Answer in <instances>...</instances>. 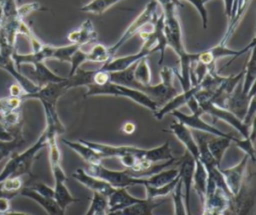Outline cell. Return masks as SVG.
<instances>
[{
	"instance_id": "ba28073f",
	"label": "cell",
	"mask_w": 256,
	"mask_h": 215,
	"mask_svg": "<svg viewBox=\"0 0 256 215\" xmlns=\"http://www.w3.org/2000/svg\"><path fill=\"white\" fill-rule=\"evenodd\" d=\"M78 141L88 145L91 147L98 155L104 159V158H110V157H117L120 158L124 155L132 154L138 157L141 160L147 161L146 156H147V151L148 149H142L138 148L135 146L131 145H120V146H114V145H108V144H103V143H98V142H92V141H87L84 139H79ZM148 162V161H147Z\"/></svg>"
},
{
	"instance_id": "2e32d148",
	"label": "cell",
	"mask_w": 256,
	"mask_h": 215,
	"mask_svg": "<svg viewBox=\"0 0 256 215\" xmlns=\"http://www.w3.org/2000/svg\"><path fill=\"white\" fill-rule=\"evenodd\" d=\"M164 131L171 132L184 145V147L186 148V151L192 156L194 160L199 159L198 145L192 135L191 130L188 127H186L184 124L178 121H173L170 124L169 129Z\"/></svg>"
},
{
	"instance_id": "7bdbcfd3",
	"label": "cell",
	"mask_w": 256,
	"mask_h": 215,
	"mask_svg": "<svg viewBox=\"0 0 256 215\" xmlns=\"http://www.w3.org/2000/svg\"><path fill=\"white\" fill-rule=\"evenodd\" d=\"M37 10H43V8L41 7L40 3H38V2L28 3V4H24V5H21V6L17 7L18 16L20 18H22V19H24L30 13H32L34 11H37Z\"/></svg>"
},
{
	"instance_id": "7dc6e473",
	"label": "cell",
	"mask_w": 256,
	"mask_h": 215,
	"mask_svg": "<svg viewBox=\"0 0 256 215\" xmlns=\"http://www.w3.org/2000/svg\"><path fill=\"white\" fill-rule=\"evenodd\" d=\"M135 129H136V126L132 122H126L122 126V131L126 134H132L135 131Z\"/></svg>"
},
{
	"instance_id": "8fae6325",
	"label": "cell",
	"mask_w": 256,
	"mask_h": 215,
	"mask_svg": "<svg viewBox=\"0 0 256 215\" xmlns=\"http://www.w3.org/2000/svg\"><path fill=\"white\" fill-rule=\"evenodd\" d=\"M249 160H250L249 157L245 155L243 159L239 163H237L235 166L229 167L226 169L219 168V171L223 176L224 182L233 197L237 196L241 190Z\"/></svg>"
},
{
	"instance_id": "cb8c5ba5",
	"label": "cell",
	"mask_w": 256,
	"mask_h": 215,
	"mask_svg": "<svg viewBox=\"0 0 256 215\" xmlns=\"http://www.w3.org/2000/svg\"><path fill=\"white\" fill-rule=\"evenodd\" d=\"M62 142L66 146H68L70 149L75 151L88 164V166L101 164L102 158L98 155V153H96L88 145H86L80 141H70V140L64 139V138H62Z\"/></svg>"
},
{
	"instance_id": "4316f807",
	"label": "cell",
	"mask_w": 256,
	"mask_h": 215,
	"mask_svg": "<svg viewBox=\"0 0 256 215\" xmlns=\"http://www.w3.org/2000/svg\"><path fill=\"white\" fill-rule=\"evenodd\" d=\"M256 79V62H255V47L250 51V56L244 65V75L242 79V92L247 94L255 85Z\"/></svg>"
},
{
	"instance_id": "f1b7e54d",
	"label": "cell",
	"mask_w": 256,
	"mask_h": 215,
	"mask_svg": "<svg viewBox=\"0 0 256 215\" xmlns=\"http://www.w3.org/2000/svg\"><path fill=\"white\" fill-rule=\"evenodd\" d=\"M179 175V169H166L161 170L146 178L147 184L151 187H160L173 181Z\"/></svg>"
},
{
	"instance_id": "e0dca14e",
	"label": "cell",
	"mask_w": 256,
	"mask_h": 215,
	"mask_svg": "<svg viewBox=\"0 0 256 215\" xmlns=\"http://www.w3.org/2000/svg\"><path fill=\"white\" fill-rule=\"evenodd\" d=\"M73 178L76 179L79 183L83 184L86 188L92 190L93 192H97L107 198V196L114 190V188L105 182L102 179L94 177L86 172L83 168H77L73 174Z\"/></svg>"
},
{
	"instance_id": "ab89813d",
	"label": "cell",
	"mask_w": 256,
	"mask_h": 215,
	"mask_svg": "<svg viewBox=\"0 0 256 215\" xmlns=\"http://www.w3.org/2000/svg\"><path fill=\"white\" fill-rule=\"evenodd\" d=\"M86 57H87V52H84L81 48L77 49L73 53L71 60L69 62L71 64V68H70V72H69L68 76H72L80 68L81 64H83L84 62L87 61Z\"/></svg>"
},
{
	"instance_id": "484cf974",
	"label": "cell",
	"mask_w": 256,
	"mask_h": 215,
	"mask_svg": "<svg viewBox=\"0 0 256 215\" xmlns=\"http://www.w3.org/2000/svg\"><path fill=\"white\" fill-rule=\"evenodd\" d=\"M238 138L231 136V137H217L215 136L214 138L208 139L207 140V146L208 149L213 156V158L216 160L218 164H220L225 151L228 149L230 144L232 142H236Z\"/></svg>"
},
{
	"instance_id": "b9f144b4",
	"label": "cell",
	"mask_w": 256,
	"mask_h": 215,
	"mask_svg": "<svg viewBox=\"0 0 256 215\" xmlns=\"http://www.w3.org/2000/svg\"><path fill=\"white\" fill-rule=\"evenodd\" d=\"M22 132V126L15 129L11 130L8 127L4 125V123L0 120V141H11L15 138L16 135Z\"/></svg>"
},
{
	"instance_id": "d4e9b609",
	"label": "cell",
	"mask_w": 256,
	"mask_h": 215,
	"mask_svg": "<svg viewBox=\"0 0 256 215\" xmlns=\"http://www.w3.org/2000/svg\"><path fill=\"white\" fill-rule=\"evenodd\" d=\"M194 163L195 165H194V172H193L192 188L198 194L201 203H203L205 199V194H206L208 174L204 165L201 163L199 159L194 160Z\"/></svg>"
},
{
	"instance_id": "f6af8a7d",
	"label": "cell",
	"mask_w": 256,
	"mask_h": 215,
	"mask_svg": "<svg viewBox=\"0 0 256 215\" xmlns=\"http://www.w3.org/2000/svg\"><path fill=\"white\" fill-rule=\"evenodd\" d=\"M14 198L13 196H0V214H4L10 211L11 205H10V200Z\"/></svg>"
},
{
	"instance_id": "bcb514c9",
	"label": "cell",
	"mask_w": 256,
	"mask_h": 215,
	"mask_svg": "<svg viewBox=\"0 0 256 215\" xmlns=\"http://www.w3.org/2000/svg\"><path fill=\"white\" fill-rule=\"evenodd\" d=\"M24 94H25L24 90L22 89V87L18 83H13V84L10 85V87H9V96L21 98Z\"/></svg>"
},
{
	"instance_id": "83f0119b",
	"label": "cell",
	"mask_w": 256,
	"mask_h": 215,
	"mask_svg": "<svg viewBox=\"0 0 256 215\" xmlns=\"http://www.w3.org/2000/svg\"><path fill=\"white\" fill-rule=\"evenodd\" d=\"M53 188H54L53 199L63 211H65L70 204L80 201V199L75 198L70 194L67 186L65 185V182H55V185Z\"/></svg>"
},
{
	"instance_id": "8d00e7d4",
	"label": "cell",
	"mask_w": 256,
	"mask_h": 215,
	"mask_svg": "<svg viewBox=\"0 0 256 215\" xmlns=\"http://www.w3.org/2000/svg\"><path fill=\"white\" fill-rule=\"evenodd\" d=\"M80 47L81 46L76 44H71L67 46H54L51 59H56L63 62H70L73 53Z\"/></svg>"
},
{
	"instance_id": "836d02e7",
	"label": "cell",
	"mask_w": 256,
	"mask_h": 215,
	"mask_svg": "<svg viewBox=\"0 0 256 215\" xmlns=\"http://www.w3.org/2000/svg\"><path fill=\"white\" fill-rule=\"evenodd\" d=\"M107 198L97 192H93L91 204L85 215H102L107 214Z\"/></svg>"
},
{
	"instance_id": "4dcf8cb0",
	"label": "cell",
	"mask_w": 256,
	"mask_h": 215,
	"mask_svg": "<svg viewBox=\"0 0 256 215\" xmlns=\"http://www.w3.org/2000/svg\"><path fill=\"white\" fill-rule=\"evenodd\" d=\"M179 179H180V175H178L170 183L160 186V187H151L149 185H144V187L146 189V199H157V198L164 197L168 194H171V192L175 188L176 184L178 183Z\"/></svg>"
},
{
	"instance_id": "9a60e30c",
	"label": "cell",
	"mask_w": 256,
	"mask_h": 215,
	"mask_svg": "<svg viewBox=\"0 0 256 215\" xmlns=\"http://www.w3.org/2000/svg\"><path fill=\"white\" fill-rule=\"evenodd\" d=\"M0 68L5 70L15 79L16 83H18L22 87L25 94L34 93L39 89V87L31 79H29L17 69L12 59V54L0 52Z\"/></svg>"
},
{
	"instance_id": "ffe728a7",
	"label": "cell",
	"mask_w": 256,
	"mask_h": 215,
	"mask_svg": "<svg viewBox=\"0 0 256 215\" xmlns=\"http://www.w3.org/2000/svg\"><path fill=\"white\" fill-rule=\"evenodd\" d=\"M97 31L94 28L90 19H86L77 29L68 33L67 38L71 44L82 46L84 44L93 42L97 39Z\"/></svg>"
},
{
	"instance_id": "f546056e",
	"label": "cell",
	"mask_w": 256,
	"mask_h": 215,
	"mask_svg": "<svg viewBox=\"0 0 256 215\" xmlns=\"http://www.w3.org/2000/svg\"><path fill=\"white\" fill-rule=\"evenodd\" d=\"M133 77L135 81L141 85L147 86L151 84V71L147 62V57L140 59L135 64Z\"/></svg>"
},
{
	"instance_id": "7a4b0ae2",
	"label": "cell",
	"mask_w": 256,
	"mask_h": 215,
	"mask_svg": "<svg viewBox=\"0 0 256 215\" xmlns=\"http://www.w3.org/2000/svg\"><path fill=\"white\" fill-rule=\"evenodd\" d=\"M46 146L47 137L45 131H43L37 141L28 149L21 153H12L9 160L0 172V183L8 178L21 177L23 175H32V165L38 153Z\"/></svg>"
},
{
	"instance_id": "ee69618b",
	"label": "cell",
	"mask_w": 256,
	"mask_h": 215,
	"mask_svg": "<svg viewBox=\"0 0 256 215\" xmlns=\"http://www.w3.org/2000/svg\"><path fill=\"white\" fill-rule=\"evenodd\" d=\"M189 3H191L196 10L199 12L201 19H202V24H203V28L206 29L207 28V24H208V12L205 8V4L203 3L202 0H186Z\"/></svg>"
},
{
	"instance_id": "52a82bcc",
	"label": "cell",
	"mask_w": 256,
	"mask_h": 215,
	"mask_svg": "<svg viewBox=\"0 0 256 215\" xmlns=\"http://www.w3.org/2000/svg\"><path fill=\"white\" fill-rule=\"evenodd\" d=\"M157 7H158V3L156 1H150L145 8L143 9V11L138 15V17L128 26V28L124 31V33L122 34V36L120 37V39L112 46V47H108V51L110 53L111 58H114V55L117 53V51L131 38L133 37L135 34L139 33L141 31V29L146 26L147 24H151L154 17L157 14Z\"/></svg>"
},
{
	"instance_id": "4fadbf2b",
	"label": "cell",
	"mask_w": 256,
	"mask_h": 215,
	"mask_svg": "<svg viewBox=\"0 0 256 215\" xmlns=\"http://www.w3.org/2000/svg\"><path fill=\"white\" fill-rule=\"evenodd\" d=\"M47 137V146L49 151V162L54 177V182H66L68 180L61 166V151L57 144V133L48 128L44 129Z\"/></svg>"
},
{
	"instance_id": "60d3db41",
	"label": "cell",
	"mask_w": 256,
	"mask_h": 215,
	"mask_svg": "<svg viewBox=\"0 0 256 215\" xmlns=\"http://www.w3.org/2000/svg\"><path fill=\"white\" fill-rule=\"evenodd\" d=\"M31 190L37 192L38 194L44 196V197H49L53 198L54 196V188L46 185L43 182H35L31 186H28Z\"/></svg>"
},
{
	"instance_id": "ac0fdd59",
	"label": "cell",
	"mask_w": 256,
	"mask_h": 215,
	"mask_svg": "<svg viewBox=\"0 0 256 215\" xmlns=\"http://www.w3.org/2000/svg\"><path fill=\"white\" fill-rule=\"evenodd\" d=\"M201 89L200 85H194L191 86L188 90L183 91L180 94L175 95L173 98H171L168 102H166L162 107L158 108L155 112H154V116L157 120H161L166 114L171 113L174 110H178V108H180L183 105H186L188 100L191 99L197 91H199Z\"/></svg>"
},
{
	"instance_id": "74e56055",
	"label": "cell",
	"mask_w": 256,
	"mask_h": 215,
	"mask_svg": "<svg viewBox=\"0 0 256 215\" xmlns=\"http://www.w3.org/2000/svg\"><path fill=\"white\" fill-rule=\"evenodd\" d=\"M254 141L253 139L249 138H243V139H237L236 142H234L236 144V146L238 148H240L245 155H247L249 157V159L254 163L255 162V147H254Z\"/></svg>"
},
{
	"instance_id": "44dd1931",
	"label": "cell",
	"mask_w": 256,
	"mask_h": 215,
	"mask_svg": "<svg viewBox=\"0 0 256 215\" xmlns=\"http://www.w3.org/2000/svg\"><path fill=\"white\" fill-rule=\"evenodd\" d=\"M164 202L165 200L156 201V199H143L141 202L114 212H109L107 215H153V210Z\"/></svg>"
},
{
	"instance_id": "d6a6232c",
	"label": "cell",
	"mask_w": 256,
	"mask_h": 215,
	"mask_svg": "<svg viewBox=\"0 0 256 215\" xmlns=\"http://www.w3.org/2000/svg\"><path fill=\"white\" fill-rule=\"evenodd\" d=\"M86 59L87 61H90V62H98V63L104 64L105 62L109 61L112 58L108 51V47L98 43V44H95L89 52H87Z\"/></svg>"
},
{
	"instance_id": "7402d4cb",
	"label": "cell",
	"mask_w": 256,
	"mask_h": 215,
	"mask_svg": "<svg viewBox=\"0 0 256 215\" xmlns=\"http://www.w3.org/2000/svg\"><path fill=\"white\" fill-rule=\"evenodd\" d=\"M19 195L32 199L36 203H38L48 215H65V211H63L58 204L55 202L53 198L44 197L37 192L31 190L29 187H22L19 191Z\"/></svg>"
},
{
	"instance_id": "9c48e42d",
	"label": "cell",
	"mask_w": 256,
	"mask_h": 215,
	"mask_svg": "<svg viewBox=\"0 0 256 215\" xmlns=\"http://www.w3.org/2000/svg\"><path fill=\"white\" fill-rule=\"evenodd\" d=\"M68 81L67 77L64 81L61 82H54V83H48L42 87H40L36 92L31 94H24L21 99L27 100V99H38L41 103L50 104L53 106H56L57 101L59 98L64 95L68 90Z\"/></svg>"
},
{
	"instance_id": "5b68a950",
	"label": "cell",
	"mask_w": 256,
	"mask_h": 215,
	"mask_svg": "<svg viewBox=\"0 0 256 215\" xmlns=\"http://www.w3.org/2000/svg\"><path fill=\"white\" fill-rule=\"evenodd\" d=\"M192 114L191 115H188V114H185L179 110H174L172 111V115L177 119L178 122L184 124L186 127H188L189 129H196V130H199V131H203L205 133H209V134H212L214 136H217V137H231L233 136L232 134H229V133H225L223 131H221L220 129H218L217 127L207 123L206 121H204L202 119V114L203 111L202 109L200 108L197 100L195 99V97L193 96L191 99L188 100L187 104H186Z\"/></svg>"
},
{
	"instance_id": "d590c367",
	"label": "cell",
	"mask_w": 256,
	"mask_h": 215,
	"mask_svg": "<svg viewBox=\"0 0 256 215\" xmlns=\"http://www.w3.org/2000/svg\"><path fill=\"white\" fill-rule=\"evenodd\" d=\"M171 195L174 204V215H187L183 199V188L180 179L173 191L171 192Z\"/></svg>"
},
{
	"instance_id": "603a6c76",
	"label": "cell",
	"mask_w": 256,
	"mask_h": 215,
	"mask_svg": "<svg viewBox=\"0 0 256 215\" xmlns=\"http://www.w3.org/2000/svg\"><path fill=\"white\" fill-rule=\"evenodd\" d=\"M29 74L31 77L29 79H31L39 88L48 83L61 82L66 79L52 72L44 62H37L33 64V69Z\"/></svg>"
},
{
	"instance_id": "681fc988",
	"label": "cell",
	"mask_w": 256,
	"mask_h": 215,
	"mask_svg": "<svg viewBox=\"0 0 256 215\" xmlns=\"http://www.w3.org/2000/svg\"><path fill=\"white\" fill-rule=\"evenodd\" d=\"M202 1H203V3H204V4H206L208 1H211V0H202Z\"/></svg>"
},
{
	"instance_id": "1f68e13d",
	"label": "cell",
	"mask_w": 256,
	"mask_h": 215,
	"mask_svg": "<svg viewBox=\"0 0 256 215\" xmlns=\"http://www.w3.org/2000/svg\"><path fill=\"white\" fill-rule=\"evenodd\" d=\"M120 1L122 0H91L89 3L81 7L80 11L101 15L111 6L115 5Z\"/></svg>"
},
{
	"instance_id": "277c9868",
	"label": "cell",
	"mask_w": 256,
	"mask_h": 215,
	"mask_svg": "<svg viewBox=\"0 0 256 215\" xmlns=\"http://www.w3.org/2000/svg\"><path fill=\"white\" fill-rule=\"evenodd\" d=\"M87 91L84 94V97L89 96H95V95H112V96H120V97H126L134 102L148 108L153 113L158 109V106L143 92L132 89L126 86L118 85L112 82H108L104 85L97 86V85H88Z\"/></svg>"
},
{
	"instance_id": "8992f818",
	"label": "cell",
	"mask_w": 256,
	"mask_h": 215,
	"mask_svg": "<svg viewBox=\"0 0 256 215\" xmlns=\"http://www.w3.org/2000/svg\"><path fill=\"white\" fill-rule=\"evenodd\" d=\"M90 175L104 180L113 188H128L135 185H146V178H136L132 175L129 169L122 171L110 170L105 168L102 164L91 165L86 171Z\"/></svg>"
},
{
	"instance_id": "7c38bea8",
	"label": "cell",
	"mask_w": 256,
	"mask_h": 215,
	"mask_svg": "<svg viewBox=\"0 0 256 215\" xmlns=\"http://www.w3.org/2000/svg\"><path fill=\"white\" fill-rule=\"evenodd\" d=\"M155 52L156 51H155L154 47H151L148 44L143 43V45L138 53L127 55V56H122V57H118V58H112L109 61L105 62L99 69L102 71H106V72L122 71V70H125V69L129 68L130 66L134 65L140 59H142L144 57H148L150 54L155 53Z\"/></svg>"
},
{
	"instance_id": "f35d334b",
	"label": "cell",
	"mask_w": 256,
	"mask_h": 215,
	"mask_svg": "<svg viewBox=\"0 0 256 215\" xmlns=\"http://www.w3.org/2000/svg\"><path fill=\"white\" fill-rule=\"evenodd\" d=\"M22 187H23V182L21 177L8 178L0 183V190L5 192H10V193L19 194V191Z\"/></svg>"
},
{
	"instance_id": "30bf717a",
	"label": "cell",
	"mask_w": 256,
	"mask_h": 215,
	"mask_svg": "<svg viewBox=\"0 0 256 215\" xmlns=\"http://www.w3.org/2000/svg\"><path fill=\"white\" fill-rule=\"evenodd\" d=\"M177 164L180 166L179 175L180 180L182 183V188H184L183 199L186 208L187 215H192L191 212V203H190V196L192 190V183H193V172H194V159L192 156L186 151L182 157L178 158Z\"/></svg>"
},
{
	"instance_id": "3957f363",
	"label": "cell",
	"mask_w": 256,
	"mask_h": 215,
	"mask_svg": "<svg viewBox=\"0 0 256 215\" xmlns=\"http://www.w3.org/2000/svg\"><path fill=\"white\" fill-rule=\"evenodd\" d=\"M211 95H212L211 92L204 90V89H200L194 95V97L197 100L203 113H207L210 116H212L214 121L215 120H223V121L227 122L228 124L233 126L242 135L243 138H249L250 132H251V127L255 122L251 126L246 125L242 120L237 118L233 113H231L227 109L220 108V107L214 105L210 101Z\"/></svg>"
},
{
	"instance_id": "c3c4849f",
	"label": "cell",
	"mask_w": 256,
	"mask_h": 215,
	"mask_svg": "<svg viewBox=\"0 0 256 215\" xmlns=\"http://www.w3.org/2000/svg\"><path fill=\"white\" fill-rule=\"evenodd\" d=\"M0 215H31V214H28V213H24V212H18V211H9L7 213H4V214H0Z\"/></svg>"
},
{
	"instance_id": "d6986e66",
	"label": "cell",
	"mask_w": 256,
	"mask_h": 215,
	"mask_svg": "<svg viewBox=\"0 0 256 215\" xmlns=\"http://www.w3.org/2000/svg\"><path fill=\"white\" fill-rule=\"evenodd\" d=\"M142 200L143 199L129 194L126 188H114V190L107 196V213L123 209L132 204L141 202Z\"/></svg>"
},
{
	"instance_id": "6da1fadb",
	"label": "cell",
	"mask_w": 256,
	"mask_h": 215,
	"mask_svg": "<svg viewBox=\"0 0 256 215\" xmlns=\"http://www.w3.org/2000/svg\"><path fill=\"white\" fill-rule=\"evenodd\" d=\"M162 12L164 14V33L167 46L174 50L180 62V71L177 72L174 70V75L178 77L183 91H186L191 87L190 75L195 62V54H190L185 50L182 40L181 25L176 13V6L171 5L162 9Z\"/></svg>"
},
{
	"instance_id": "5bb4252c",
	"label": "cell",
	"mask_w": 256,
	"mask_h": 215,
	"mask_svg": "<svg viewBox=\"0 0 256 215\" xmlns=\"http://www.w3.org/2000/svg\"><path fill=\"white\" fill-rule=\"evenodd\" d=\"M241 84H242V80L235 87L234 91L228 98L225 105V109L233 113L240 120H243L248 110L251 99L255 97V88L252 87L250 92L245 94L242 92Z\"/></svg>"
},
{
	"instance_id": "e575fe53",
	"label": "cell",
	"mask_w": 256,
	"mask_h": 215,
	"mask_svg": "<svg viewBox=\"0 0 256 215\" xmlns=\"http://www.w3.org/2000/svg\"><path fill=\"white\" fill-rule=\"evenodd\" d=\"M24 142L25 140L22 132L16 135L15 138L11 141H0V162L14 153L15 150L19 148Z\"/></svg>"
}]
</instances>
